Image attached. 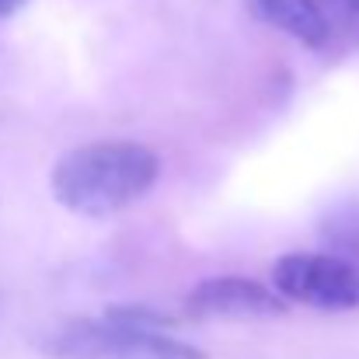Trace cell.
<instances>
[{"label":"cell","instance_id":"1","mask_svg":"<svg viewBox=\"0 0 359 359\" xmlns=\"http://www.w3.org/2000/svg\"><path fill=\"white\" fill-rule=\"evenodd\" d=\"M161 178V157L136 140H95L53 168V196L77 217H112L140 203Z\"/></svg>","mask_w":359,"mask_h":359},{"label":"cell","instance_id":"2","mask_svg":"<svg viewBox=\"0 0 359 359\" xmlns=\"http://www.w3.org/2000/svg\"><path fill=\"white\" fill-rule=\"evenodd\" d=\"M46 356L53 359H210L203 349L161 332L140 328L116 318H74L56 325L42 339Z\"/></svg>","mask_w":359,"mask_h":359},{"label":"cell","instance_id":"3","mask_svg":"<svg viewBox=\"0 0 359 359\" xmlns=\"http://www.w3.org/2000/svg\"><path fill=\"white\" fill-rule=\"evenodd\" d=\"M272 286L304 307L353 311L359 307V265L342 255L297 251L272 265Z\"/></svg>","mask_w":359,"mask_h":359},{"label":"cell","instance_id":"4","mask_svg":"<svg viewBox=\"0 0 359 359\" xmlns=\"http://www.w3.org/2000/svg\"><path fill=\"white\" fill-rule=\"evenodd\" d=\"M290 300L279 290H269L248 276H213L192 286L185 311L192 318H279Z\"/></svg>","mask_w":359,"mask_h":359},{"label":"cell","instance_id":"5","mask_svg":"<svg viewBox=\"0 0 359 359\" xmlns=\"http://www.w3.org/2000/svg\"><path fill=\"white\" fill-rule=\"evenodd\" d=\"M244 7L262 25H272L311 49H321L332 42V28H328L318 0H244Z\"/></svg>","mask_w":359,"mask_h":359},{"label":"cell","instance_id":"6","mask_svg":"<svg viewBox=\"0 0 359 359\" xmlns=\"http://www.w3.org/2000/svg\"><path fill=\"white\" fill-rule=\"evenodd\" d=\"M339 248H346L349 255H356V265H359V220L356 224H342L339 220V231H328Z\"/></svg>","mask_w":359,"mask_h":359},{"label":"cell","instance_id":"7","mask_svg":"<svg viewBox=\"0 0 359 359\" xmlns=\"http://www.w3.org/2000/svg\"><path fill=\"white\" fill-rule=\"evenodd\" d=\"M21 4H25V0H0V18H11Z\"/></svg>","mask_w":359,"mask_h":359}]
</instances>
